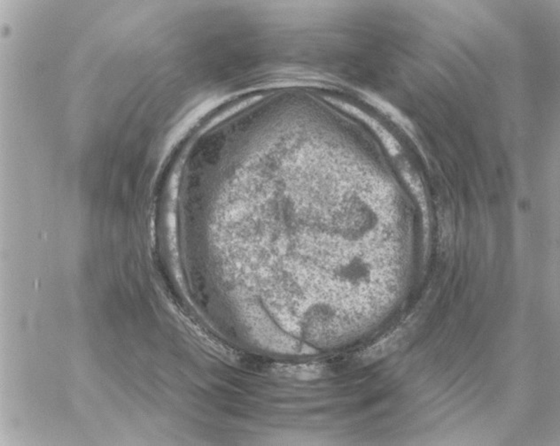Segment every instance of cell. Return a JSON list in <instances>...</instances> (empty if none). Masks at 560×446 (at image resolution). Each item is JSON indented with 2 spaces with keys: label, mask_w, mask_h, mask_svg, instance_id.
Here are the masks:
<instances>
[{
  "label": "cell",
  "mask_w": 560,
  "mask_h": 446,
  "mask_svg": "<svg viewBox=\"0 0 560 446\" xmlns=\"http://www.w3.org/2000/svg\"><path fill=\"white\" fill-rule=\"evenodd\" d=\"M339 276L352 284H365L370 281L371 268L363 260L355 258L341 268Z\"/></svg>",
  "instance_id": "6da1fadb"
}]
</instances>
